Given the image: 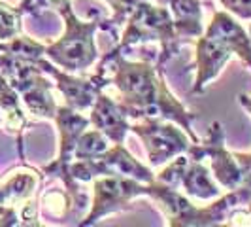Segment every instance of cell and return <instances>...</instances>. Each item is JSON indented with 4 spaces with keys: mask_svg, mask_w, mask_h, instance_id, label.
Returning a JSON list of instances; mask_svg holds the SVG:
<instances>
[{
    "mask_svg": "<svg viewBox=\"0 0 251 227\" xmlns=\"http://www.w3.org/2000/svg\"><path fill=\"white\" fill-rule=\"evenodd\" d=\"M110 84L115 85L117 101L132 119L159 117L179 125L193 142L201 139L193 131V119L197 117L183 106V102L170 91L164 80L163 68H157L150 61H128L125 55H102L97 63Z\"/></svg>",
    "mask_w": 251,
    "mask_h": 227,
    "instance_id": "obj_1",
    "label": "cell"
},
{
    "mask_svg": "<svg viewBox=\"0 0 251 227\" xmlns=\"http://www.w3.org/2000/svg\"><path fill=\"white\" fill-rule=\"evenodd\" d=\"M46 8L57 10L64 21L61 38L46 46V57L66 72L72 74L87 72L100 59L95 36L100 30L102 17L79 19L70 0H46Z\"/></svg>",
    "mask_w": 251,
    "mask_h": 227,
    "instance_id": "obj_2",
    "label": "cell"
},
{
    "mask_svg": "<svg viewBox=\"0 0 251 227\" xmlns=\"http://www.w3.org/2000/svg\"><path fill=\"white\" fill-rule=\"evenodd\" d=\"M150 42H159V55L155 61L157 68H164V64L172 61L185 44L177 36L170 10L163 4L144 0L128 15L123 32L119 34L117 44L108 51V55H126L134 48Z\"/></svg>",
    "mask_w": 251,
    "mask_h": 227,
    "instance_id": "obj_3",
    "label": "cell"
},
{
    "mask_svg": "<svg viewBox=\"0 0 251 227\" xmlns=\"http://www.w3.org/2000/svg\"><path fill=\"white\" fill-rule=\"evenodd\" d=\"M40 184L42 172L25 167L0 186V226H40L34 197Z\"/></svg>",
    "mask_w": 251,
    "mask_h": 227,
    "instance_id": "obj_4",
    "label": "cell"
},
{
    "mask_svg": "<svg viewBox=\"0 0 251 227\" xmlns=\"http://www.w3.org/2000/svg\"><path fill=\"white\" fill-rule=\"evenodd\" d=\"M128 133H134L142 140L150 167H163L174 157L185 153L193 142L179 125L159 117L132 119Z\"/></svg>",
    "mask_w": 251,
    "mask_h": 227,
    "instance_id": "obj_5",
    "label": "cell"
},
{
    "mask_svg": "<svg viewBox=\"0 0 251 227\" xmlns=\"http://www.w3.org/2000/svg\"><path fill=\"white\" fill-rule=\"evenodd\" d=\"M150 184L126 176H97L93 180V202L87 216L77 226L89 227L106 216L126 210L138 197H148Z\"/></svg>",
    "mask_w": 251,
    "mask_h": 227,
    "instance_id": "obj_6",
    "label": "cell"
},
{
    "mask_svg": "<svg viewBox=\"0 0 251 227\" xmlns=\"http://www.w3.org/2000/svg\"><path fill=\"white\" fill-rule=\"evenodd\" d=\"M189 159L195 161H206L212 170L217 184L223 191L236 189L242 186V172L236 163L234 151L226 150L225 146V131L219 121H214L208 129V139L201 142H191L189 150L185 151Z\"/></svg>",
    "mask_w": 251,
    "mask_h": 227,
    "instance_id": "obj_7",
    "label": "cell"
},
{
    "mask_svg": "<svg viewBox=\"0 0 251 227\" xmlns=\"http://www.w3.org/2000/svg\"><path fill=\"white\" fill-rule=\"evenodd\" d=\"M36 66L44 74L53 78L55 89L63 95L64 104L77 110V112L91 110V106L95 104L99 93L110 85L108 74L102 68H99V66H97V72L87 76V78L72 74V72H66L63 68H59L57 64L51 63L46 55L38 59Z\"/></svg>",
    "mask_w": 251,
    "mask_h": 227,
    "instance_id": "obj_8",
    "label": "cell"
},
{
    "mask_svg": "<svg viewBox=\"0 0 251 227\" xmlns=\"http://www.w3.org/2000/svg\"><path fill=\"white\" fill-rule=\"evenodd\" d=\"M53 121H55L57 131H59V153H57L55 161H51L50 165H46L42 169V172L46 176L63 180L66 167L74 159L77 139L87 127H91V123H89L87 115H83V112H77L66 104L57 106V114H55Z\"/></svg>",
    "mask_w": 251,
    "mask_h": 227,
    "instance_id": "obj_9",
    "label": "cell"
},
{
    "mask_svg": "<svg viewBox=\"0 0 251 227\" xmlns=\"http://www.w3.org/2000/svg\"><path fill=\"white\" fill-rule=\"evenodd\" d=\"M195 68H197V78L193 84V93L201 95L206 91L208 84L215 80L225 68L226 61L234 55L232 48L226 44L223 38L214 36V34H202L195 42Z\"/></svg>",
    "mask_w": 251,
    "mask_h": 227,
    "instance_id": "obj_10",
    "label": "cell"
},
{
    "mask_svg": "<svg viewBox=\"0 0 251 227\" xmlns=\"http://www.w3.org/2000/svg\"><path fill=\"white\" fill-rule=\"evenodd\" d=\"M12 85L19 93L26 112L36 115V117H42V119H51V121L55 119L57 106H59L53 97L55 84L48 80L40 68H34L25 78L13 82Z\"/></svg>",
    "mask_w": 251,
    "mask_h": 227,
    "instance_id": "obj_11",
    "label": "cell"
},
{
    "mask_svg": "<svg viewBox=\"0 0 251 227\" xmlns=\"http://www.w3.org/2000/svg\"><path fill=\"white\" fill-rule=\"evenodd\" d=\"M89 123L91 127L99 129L112 144H125L128 129H130V117L126 115L121 102L100 91L95 104L91 106Z\"/></svg>",
    "mask_w": 251,
    "mask_h": 227,
    "instance_id": "obj_12",
    "label": "cell"
},
{
    "mask_svg": "<svg viewBox=\"0 0 251 227\" xmlns=\"http://www.w3.org/2000/svg\"><path fill=\"white\" fill-rule=\"evenodd\" d=\"M206 34L223 38L226 44L232 48L234 55L238 57L248 68H251V38L248 28H244L242 23L230 12H215L210 25L204 28Z\"/></svg>",
    "mask_w": 251,
    "mask_h": 227,
    "instance_id": "obj_13",
    "label": "cell"
},
{
    "mask_svg": "<svg viewBox=\"0 0 251 227\" xmlns=\"http://www.w3.org/2000/svg\"><path fill=\"white\" fill-rule=\"evenodd\" d=\"M166 6L176 27L177 36L185 44H193L204 34V17H202V0H155Z\"/></svg>",
    "mask_w": 251,
    "mask_h": 227,
    "instance_id": "obj_14",
    "label": "cell"
},
{
    "mask_svg": "<svg viewBox=\"0 0 251 227\" xmlns=\"http://www.w3.org/2000/svg\"><path fill=\"white\" fill-rule=\"evenodd\" d=\"M0 114H2L4 127L17 137L19 157L25 159V155H23V131L28 127V119H26L19 93L13 89V85L2 72H0Z\"/></svg>",
    "mask_w": 251,
    "mask_h": 227,
    "instance_id": "obj_15",
    "label": "cell"
},
{
    "mask_svg": "<svg viewBox=\"0 0 251 227\" xmlns=\"http://www.w3.org/2000/svg\"><path fill=\"white\" fill-rule=\"evenodd\" d=\"M179 189L187 197L199 199V201H214L223 193V188L217 184L210 167H206L202 161H195V159H189L187 167L183 170V176H181Z\"/></svg>",
    "mask_w": 251,
    "mask_h": 227,
    "instance_id": "obj_16",
    "label": "cell"
},
{
    "mask_svg": "<svg viewBox=\"0 0 251 227\" xmlns=\"http://www.w3.org/2000/svg\"><path fill=\"white\" fill-rule=\"evenodd\" d=\"M104 2L112 8V15L108 19H102L100 30H106L115 40H119V30L125 27L128 15L134 12V8L144 0H104Z\"/></svg>",
    "mask_w": 251,
    "mask_h": 227,
    "instance_id": "obj_17",
    "label": "cell"
},
{
    "mask_svg": "<svg viewBox=\"0 0 251 227\" xmlns=\"http://www.w3.org/2000/svg\"><path fill=\"white\" fill-rule=\"evenodd\" d=\"M112 146V142L102 135L99 129H85L75 144L74 150V159H89V157H97L102 155L104 151Z\"/></svg>",
    "mask_w": 251,
    "mask_h": 227,
    "instance_id": "obj_18",
    "label": "cell"
},
{
    "mask_svg": "<svg viewBox=\"0 0 251 227\" xmlns=\"http://www.w3.org/2000/svg\"><path fill=\"white\" fill-rule=\"evenodd\" d=\"M23 12L17 6H10L4 0H0V42L12 40L23 32Z\"/></svg>",
    "mask_w": 251,
    "mask_h": 227,
    "instance_id": "obj_19",
    "label": "cell"
},
{
    "mask_svg": "<svg viewBox=\"0 0 251 227\" xmlns=\"http://www.w3.org/2000/svg\"><path fill=\"white\" fill-rule=\"evenodd\" d=\"M40 204L48 214L55 216V218H64L70 212L72 204V197L70 193L64 189H50L40 197Z\"/></svg>",
    "mask_w": 251,
    "mask_h": 227,
    "instance_id": "obj_20",
    "label": "cell"
},
{
    "mask_svg": "<svg viewBox=\"0 0 251 227\" xmlns=\"http://www.w3.org/2000/svg\"><path fill=\"white\" fill-rule=\"evenodd\" d=\"M187 163H189V157L185 153L177 155L172 161L163 165V170L159 174H155V180L164 184V186L179 189V186H181V176H183V170H185Z\"/></svg>",
    "mask_w": 251,
    "mask_h": 227,
    "instance_id": "obj_21",
    "label": "cell"
},
{
    "mask_svg": "<svg viewBox=\"0 0 251 227\" xmlns=\"http://www.w3.org/2000/svg\"><path fill=\"white\" fill-rule=\"evenodd\" d=\"M217 2L234 17L251 21V0H217Z\"/></svg>",
    "mask_w": 251,
    "mask_h": 227,
    "instance_id": "obj_22",
    "label": "cell"
},
{
    "mask_svg": "<svg viewBox=\"0 0 251 227\" xmlns=\"http://www.w3.org/2000/svg\"><path fill=\"white\" fill-rule=\"evenodd\" d=\"M236 163L242 172V186L251 188V153H244V151H234Z\"/></svg>",
    "mask_w": 251,
    "mask_h": 227,
    "instance_id": "obj_23",
    "label": "cell"
},
{
    "mask_svg": "<svg viewBox=\"0 0 251 227\" xmlns=\"http://www.w3.org/2000/svg\"><path fill=\"white\" fill-rule=\"evenodd\" d=\"M17 8L23 12V15H26V13H38L42 8H46V2L44 0H21L17 4Z\"/></svg>",
    "mask_w": 251,
    "mask_h": 227,
    "instance_id": "obj_24",
    "label": "cell"
},
{
    "mask_svg": "<svg viewBox=\"0 0 251 227\" xmlns=\"http://www.w3.org/2000/svg\"><path fill=\"white\" fill-rule=\"evenodd\" d=\"M238 102H240V106L251 115V95H240Z\"/></svg>",
    "mask_w": 251,
    "mask_h": 227,
    "instance_id": "obj_25",
    "label": "cell"
},
{
    "mask_svg": "<svg viewBox=\"0 0 251 227\" xmlns=\"http://www.w3.org/2000/svg\"><path fill=\"white\" fill-rule=\"evenodd\" d=\"M248 34H250V38H251V23H250V27H248Z\"/></svg>",
    "mask_w": 251,
    "mask_h": 227,
    "instance_id": "obj_26",
    "label": "cell"
},
{
    "mask_svg": "<svg viewBox=\"0 0 251 227\" xmlns=\"http://www.w3.org/2000/svg\"><path fill=\"white\" fill-rule=\"evenodd\" d=\"M0 123H2V114H0Z\"/></svg>",
    "mask_w": 251,
    "mask_h": 227,
    "instance_id": "obj_27",
    "label": "cell"
},
{
    "mask_svg": "<svg viewBox=\"0 0 251 227\" xmlns=\"http://www.w3.org/2000/svg\"><path fill=\"white\" fill-rule=\"evenodd\" d=\"M202 2H210V0H202Z\"/></svg>",
    "mask_w": 251,
    "mask_h": 227,
    "instance_id": "obj_28",
    "label": "cell"
},
{
    "mask_svg": "<svg viewBox=\"0 0 251 227\" xmlns=\"http://www.w3.org/2000/svg\"><path fill=\"white\" fill-rule=\"evenodd\" d=\"M44 2H46V0H44Z\"/></svg>",
    "mask_w": 251,
    "mask_h": 227,
    "instance_id": "obj_29",
    "label": "cell"
}]
</instances>
